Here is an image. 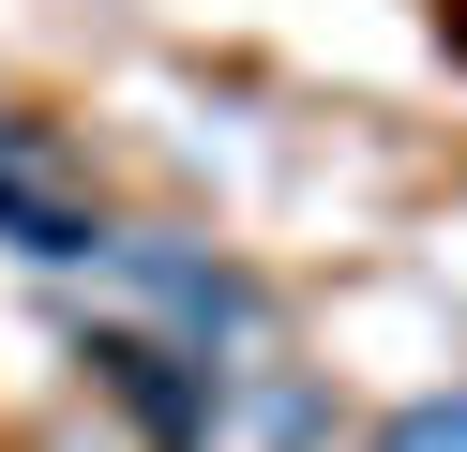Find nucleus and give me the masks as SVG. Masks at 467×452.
<instances>
[{"instance_id":"3","label":"nucleus","mask_w":467,"mask_h":452,"mask_svg":"<svg viewBox=\"0 0 467 452\" xmlns=\"http://www.w3.org/2000/svg\"><path fill=\"white\" fill-rule=\"evenodd\" d=\"M0 241H16L31 271H106V211L46 166V136H31L16 106H0Z\"/></svg>"},{"instance_id":"4","label":"nucleus","mask_w":467,"mask_h":452,"mask_svg":"<svg viewBox=\"0 0 467 452\" xmlns=\"http://www.w3.org/2000/svg\"><path fill=\"white\" fill-rule=\"evenodd\" d=\"M377 452H467V392H422V407L377 422Z\"/></svg>"},{"instance_id":"1","label":"nucleus","mask_w":467,"mask_h":452,"mask_svg":"<svg viewBox=\"0 0 467 452\" xmlns=\"http://www.w3.org/2000/svg\"><path fill=\"white\" fill-rule=\"evenodd\" d=\"M106 271H121L136 301H151V331L166 347H256V331H272V287H256V271H226L212 241H182V226H106Z\"/></svg>"},{"instance_id":"2","label":"nucleus","mask_w":467,"mask_h":452,"mask_svg":"<svg viewBox=\"0 0 467 452\" xmlns=\"http://www.w3.org/2000/svg\"><path fill=\"white\" fill-rule=\"evenodd\" d=\"M76 362H91V377L121 392V422H136L151 452H212V437H226V362L166 347V331H136V317H121V331H91Z\"/></svg>"}]
</instances>
